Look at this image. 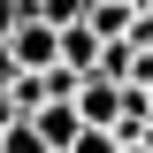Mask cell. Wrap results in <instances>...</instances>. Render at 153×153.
Segmentation results:
<instances>
[{
  "label": "cell",
  "instance_id": "obj_1",
  "mask_svg": "<svg viewBox=\"0 0 153 153\" xmlns=\"http://www.w3.org/2000/svg\"><path fill=\"white\" fill-rule=\"evenodd\" d=\"M8 46H16L23 69H54V61H61V23L31 16V23H16V38H8Z\"/></svg>",
  "mask_w": 153,
  "mask_h": 153
},
{
  "label": "cell",
  "instance_id": "obj_2",
  "mask_svg": "<svg viewBox=\"0 0 153 153\" xmlns=\"http://www.w3.org/2000/svg\"><path fill=\"white\" fill-rule=\"evenodd\" d=\"M31 123H38V138H46L54 153H69V146H76V130H84L76 100H46V107H31Z\"/></svg>",
  "mask_w": 153,
  "mask_h": 153
},
{
  "label": "cell",
  "instance_id": "obj_3",
  "mask_svg": "<svg viewBox=\"0 0 153 153\" xmlns=\"http://www.w3.org/2000/svg\"><path fill=\"white\" fill-rule=\"evenodd\" d=\"M100 46H107V38H100L92 23H61V69L92 76V69H100Z\"/></svg>",
  "mask_w": 153,
  "mask_h": 153
},
{
  "label": "cell",
  "instance_id": "obj_4",
  "mask_svg": "<svg viewBox=\"0 0 153 153\" xmlns=\"http://www.w3.org/2000/svg\"><path fill=\"white\" fill-rule=\"evenodd\" d=\"M0 153H54V146L38 138V123H31V115H16V123H8V138H0Z\"/></svg>",
  "mask_w": 153,
  "mask_h": 153
},
{
  "label": "cell",
  "instance_id": "obj_5",
  "mask_svg": "<svg viewBox=\"0 0 153 153\" xmlns=\"http://www.w3.org/2000/svg\"><path fill=\"white\" fill-rule=\"evenodd\" d=\"M69 153H123V138L107 130V123H84V130H76V146Z\"/></svg>",
  "mask_w": 153,
  "mask_h": 153
},
{
  "label": "cell",
  "instance_id": "obj_6",
  "mask_svg": "<svg viewBox=\"0 0 153 153\" xmlns=\"http://www.w3.org/2000/svg\"><path fill=\"white\" fill-rule=\"evenodd\" d=\"M38 16H46V23H84L92 0H38Z\"/></svg>",
  "mask_w": 153,
  "mask_h": 153
},
{
  "label": "cell",
  "instance_id": "obj_7",
  "mask_svg": "<svg viewBox=\"0 0 153 153\" xmlns=\"http://www.w3.org/2000/svg\"><path fill=\"white\" fill-rule=\"evenodd\" d=\"M16 76H23V61H16V46H0V92H8Z\"/></svg>",
  "mask_w": 153,
  "mask_h": 153
},
{
  "label": "cell",
  "instance_id": "obj_8",
  "mask_svg": "<svg viewBox=\"0 0 153 153\" xmlns=\"http://www.w3.org/2000/svg\"><path fill=\"white\" fill-rule=\"evenodd\" d=\"M16 115H23V107H16L8 92H0V138H8V123H16Z\"/></svg>",
  "mask_w": 153,
  "mask_h": 153
},
{
  "label": "cell",
  "instance_id": "obj_9",
  "mask_svg": "<svg viewBox=\"0 0 153 153\" xmlns=\"http://www.w3.org/2000/svg\"><path fill=\"white\" fill-rule=\"evenodd\" d=\"M138 92H146V115H153V84H138Z\"/></svg>",
  "mask_w": 153,
  "mask_h": 153
}]
</instances>
